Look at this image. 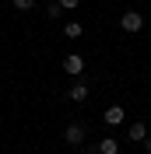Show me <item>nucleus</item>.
Returning a JSON list of instances; mask_svg holds the SVG:
<instances>
[{
  "instance_id": "nucleus-1",
  "label": "nucleus",
  "mask_w": 151,
  "mask_h": 154,
  "mask_svg": "<svg viewBox=\"0 0 151 154\" xmlns=\"http://www.w3.org/2000/svg\"><path fill=\"white\" fill-rule=\"evenodd\" d=\"M120 25H123V32H141L144 28V14L141 11H123Z\"/></svg>"
},
{
  "instance_id": "nucleus-2",
  "label": "nucleus",
  "mask_w": 151,
  "mask_h": 154,
  "mask_svg": "<svg viewBox=\"0 0 151 154\" xmlns=\"http://www.w3.org/2000/svg\"><path fill=\"white\" fill-rule=\"evenodd\" d=\"M63 140H67V144H70V147L85 144V126H81V123H70V126H67V130H63Z\"/></svg>"
},
{
  "instance_id": "nucleus-3",
  "label": "nucleus",
  "mask_w": 151,
  "mask_h": 154,
  "mask_svg": "<svg viewBox=\"0 0 151 154\" xmlns=\"http://www.w3.org/2000/svg\"><path fill=\"white\" fill-rule=\"evenodd\" d=\"M63 70H67L70 77H81V74H85V56H77V53H70V56L63 60Z\"/></svg>"
},
{
  "instance_id": "nucleus-4",
  "label": "nucleus",
  "mask_w": 151,
  "mask_h": 154,
  "mask_svg": "<svg viewBox=\"0 0 151 154\" xmlns=\"http://www.w3.org/2000/svg\"><path fill=\"white\" fill-rule=\"evenodd\" d=\"M123 119H127V112H123V105H109V109H105V123H109V126H120Z\"/></svg>"
},
{
  "instance_id": "nucleus-5",
  "label": "nucleus",
  "mask_w": 151,
  "mask_h": 154,
  "mask_svg": "<svg viewBox=\"0 0 151 154\" xmlns=\"http://www.w3.org/2000/svg\"><path fill=\"white\" fill-rule=\"evenodd\" d=\"M67 98H70V102H77V105H81V102H85V98H88V84H81V81H77V84L70 88V95H67Z\"/></svg>"
},
{
  "instance_id": "nucleus-6",
  "label": "nucleus",
  "mask_w": 151,
  "mask_h": 154,
  "mask_svg": "<svg viewBox=\"0 0 151 154\" xmlns=\"http://www.w3.org/2000/svg\"><path fill=\"white\" fill-rule=\"evenodd\" d=\"M130 140H133V144L148 140V126H144V123H130Z\"/></svg>"
},
{
  "instance_id": "nucleus-7",
  "label": "nucleus",
  "mask_w": 151,
  "mask_h": 154,
  "mask_svg": "<svg viewBox=\"0 0 151 154\" xmlns=\"http://www.w3.org/2000/svg\"><path fill=\"white\" fill-rule=\"evenodd\" d=\"M98 154H120V144H116V137H105L102 144H98Z\"/></svg>"
},
{
  "instance_id": "nucleus-8",
  "label": "nucleus",
  "mask_w": 151,
  "mask_h": 154,
  "mask_svg": "<svg viewBox=\"0 0 151 154\" xmlns=\"http://www.w3.org/2000/svg\"><path fill=\"white\" fill-rule=\"evenodd\" d=\"M63 35H67V38H81V35H85V25H77V21H70V25L63 28Z\"/></svg>"
},
{
  "instance_id": "nucleus-9",
  "label": "nucleus",
  "mask_w": 151,
  "mask_h": 154,
  "mask_svg": "<svg viewBox=\"0 0 151 154\" xmlns=\"http://www.w3.org/2000/svg\"><path fill=\"white\" fill-rule=\"evenodd\" d=\"M11 4H14V11H32L35 7V0H11Z\"/></svg>"
},
{
  "instance_id": "nucleus-10",
  "label": "nucleus",
  "mask_w": 151,
  "mask_h": 154,
  "mask_svg": "<svg viewBox=\"0 0 151 154\" xmlns=\"http://www.w3.org/2000/svg\"><path fill=\"white\" fill-rule=\"evenodd\" d=\"M46 14H49V18H53V21H56V18H60V14H63V7H60L56 0H53V4H49V7H46Z\"/></svg>"
},
{
  "instance_id": "nucleus-11",
  "label": "nucleus",
  "mask_w": 151,
  "mask_h": 154,
  "mask_svg": "<svg viewBox=\"0 0 151 154\" xmlns=\"http://www.w3.org/2000/svg\"><path fill=\"white\" fill-rule=\"evenodd\" d=\"M56 4H60V7H63V11H74L77 4H81V0H56Z\"/></svg>"
},
{
  "instance_id": "nucleus-12",
  "label": "nucleus",
  "mask_w": 151,
  "mask_h": 154,
  "mask_svg": "<svg viewBox=\"0 0 151 154\" xmlns=\"http://www.w3.org/2000/svg\"><path fill=\"white\" fill-rule=\"evenodd\" d=\"M144 151H148V154H151V137H148V140H144Z\"/></svg>"
}]
</instances>
